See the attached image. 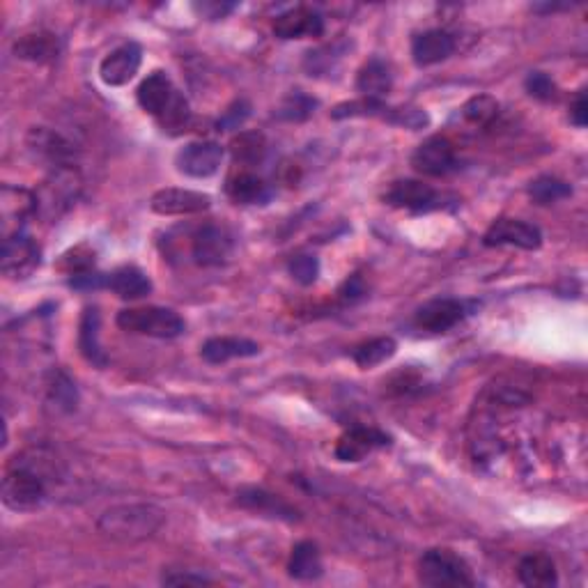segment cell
<instances>
[{
  "label": "cell",
  "mask_w": 588,
  "mask_h": 588,
  "mask_svg": "<svg viewBox=\"0 0 588 588\" xmlns=\"http://www.w3.org/2000/svg\"><path fill=\"white\" fill-rule=\"evenodd\" d=\"M260 354V345L253 343L249 338H237V336H216L205 340L200 347V357L203 361L212 363V366H221L230 359H251Z\"/></svg>",
  "instance_id": "44dd1931"
},
{
  "label": "cell",
  "mask_w": 588,
  "mask_h": 588,
  "mask_svg": "<svg viewBox=\"0 0 588 588\" xmlns=\"http://www.w3.org/2000/svg\"><path fill=\"white\" fill-rule=\"evenodd\" d=\"M26 145H28V152L33 154L37 161H42V164L49 166L51 170L76 168L74 145L69 143L65 136H60L58 131H53L49 127L30 129Z\"/></svg>",
  "instance_id": "52a82bcc"
},
{
  "label": "cell",
  "mask_w": 588,
  "mask_h": 588,
  "mask_svg": "<svg viewBox=\"0 0 588 588\" xmlns=\"http://www.w3.org/2000/svg\"><path fill=\"white\" fill-rule=\"evenodd\" d=\"M485 246H517L524 251H538L543 246V232L522 219L494 221L483 237Z\"/></svg>",
  "instance_id": "8fae6325"
},
{
  "label": "cell",
  "mask_w": 588,
  "mask_h": 588,
  "mask_svg": "<svg viewBox=\"0 0 588 588\" xmlns=\"http://www.w3.org/2000/svg\"><path fill=\"white\" fill-rule=\"evenodd\" d=\"M444 200L446 196H441V193L432 189L430 184L419 180L393 182L391 189L384 193V203L414 214L439 210V207H444Z\"/></svg>",
  "instance_id": "ba28073f"
},
{
  "label": "cell",
  "mask_w": 588,
  "mask_h": 588,
  "mask_svg": "<svg viewBox=\"0 0 588 588\" xmlns=\"http://www.w3.org/2000/svg\"><path fill=\"white\" fill-rule=\"evenodd\" d=\"M106 278L108 274H99L95 272V269H85V272L72 274L69 285L76 290H99V288H106Z\"/></svg>",
  "instance_id": "b9f144b4"
},
{
  "label": "cell",
  "mask_w": 588,
  "mask_h": 588,
  "mask_svg": "<svg viewBox=\"0 0 588 588\" xmlns=\"http://www.w3.org/2000/svg\"><path fill=\"white\" fill-rule=\"evenodd\" d=\"M317 102L313 97H308L306 92H290L288 97H285V102L281 104V111H278V115H281L283 120H290V122H301L306 118H311V113L315 111Z\"/></svg>",
  "instance_id": "d590c367"
},
{
  "label": "cell",
  "mask_w": 588,
  "mask_h": 588,
  "mask_svg": "<svg viewBox=\"0 0 588 588\" xmlns=\"http://www.w3.org/2000/svg\"><path fill=\"white\" fill-rule=\"evenodd\" d=\"M570 122H572V125H575V127H579V129H584V127H586V122H588V99H586V90L579 92L575 102H572V106H570Z\"/></svg>",
  "instance_id": "ee69618b"
},
{
  "label": "cell",
  "mask_w": 588,
  "mask_h": 588,
  "mask_svg": "<svg viewBox=\"0 0 588 588\" xmlns=\"http://www.w3.org/2000/svg\"><path fill=\"white\" fill-rule=\"evenodd\" d=\"M152 212L161 216H189L207 212L212 207V198L203 191L191 189H159L150 200Z\"/></svg>",
  "instance_id": "2e32d148"
},
{
  "label": "cell",
  "mask_w": 588,
  "mask_h": 588,
  "mask_svg": "<svg viewBox=\"0 0 588 588\" xmlns=\"http://www.w3.org/2000/svg\"><path fill=\"white\" fill-rule=\"evenodd\" d=\"M235 3H203V5H196V12L203 14L207 19H223L228 12L235 10Z\"/></svg>",
  "instance_id": "f6af8a7d"
},
{
  "label": "cell",
  "mask_w": 588,
  "mask_h": 588,
  "mask_svg": "<svg viewBox=\"0 0 588 588\" xmlns=\"http://www.w3.org/2000/svg\"><path fill=\"white\" fill-rule=\"evenodd\" d=\"M12 51L19 60H28V63H51L58 58L60 44L58 37L51 33H28L14 42Z\"/></svg>",
  "instance_id": "83f0119b"
},
{
  "label": "cell",
  "mask_w": 588,
  "mask_h": 588,
  "mask_svg": "<svg viewBox=\"0 0 588 588\" xmlns=\"http://www.w3.org/2000/svg\"><path fill=\"white\" fill-rule=\"evenodd\" d=\"M363 294H366V285H363V278L359 274H354L345 281L343 290H340V299H343L345 304H354V301H359Z\"/></svg>",
  "instance_id": "7bdbcfd3"
},
{
  "label": "cell",
  "mask_w": 588,
  "mask_h": 588,
  "mask_svg": "<svg viewBox=\"0 0 588 588\" xmlns=\"http://www.w3.org/2000/svg\"><path fill=\"white\" fill-rule=\"evenodd\" d=\"M517 577L529 588H549L559 584V572H556L552 556L538 552L522 556V561L517 563Z\"/></svg>",
  "instance_id": "484cf974"
},
{
  "label": "cell",
  "mask_w": 588,
  "mask_h": 588,
  "mask_svg": "<svg viewBox=\"0 0 588 588\" xmlns=\"http://www.w3.org/2000/svg\"><path fill=\"white\" fill-rule=\"evenodd\" d=\"M322 33V14L311 7H292L274 19V35L281 40H304V37H320Z\"/></svg>",
  "instance_id": "e0dca14e"
},
{
  "label": "cell",
  "mask_w": 588,
  "mask_h": 588,
  "mask_svg": "<svg viewBox=\"0 0 588 588\" xmlns=\"http://www.w3.org/2000/svg\"><path fill=\"white\" fill-rule=\"evenodd\" d=\"M251 115V106L249 102H244V99H239V102L232 104L226 113H223V118L219 120V129L228 131V129H237L244 125V120Z\"/></svg>",
  "instance_id": "60d3db41"
},
{
  "label": "cell",
  "mask_w": 588,
  "mask_h": 588,
  "mask_svg": "<svg viewBox=\"0 0 588 588\" xmlns=\"http://www.w3.org/2000/svg\"><path fill=\"white\" fill-rule=\"evenodd\" d=\"M469 315V306L460 299H432L414 315V324L428 334H446Z\"/></svg>",
  "instance_id": "30bf717a"
},
{
  "label": "cell",
  "mask_w": 588,
  "mask_h": 588,
  "mask_svg": "<svg viewBox=\"0 0 588 588\" xmlns=\"http://www.w3.org/2000/svg\"><path fill=\"white\" fill-rule=\"evenodd\" d=\"M161 584L166 586H210L212 579L191 570H170L161 577Z\"/></svg>",
  "instance_id": "ab89813d"
},
{
  "label": "cell",
  "mask_w": 588,
  "mask_h": 588,
  "mask_svg": "<svg viewBox=\"0 0 588 588\" xmlns=\"http://www.w3.org/2000/svg\"><path fill=\"white\" fill-rule=\"evenodd\" d=\"M412 166L419 170L421 175L428 177H446L453 170H458V152L455 145L444 136H432L428 141H423L416 152L412 154Z\"/></svg>",
  "instance_id": "9c48e42d"
},
{
  "label": "cell",
  "mask_w": 588,
  "mask_h": 588,
  "mask_svg": "<svg viewBox=\"0 0 588 588\" xmlns=\"http://www.w3.org/2000/svg\"><path fill=\"white\" fill-rule=\"evenodd\" d=\"M106 288L120 299H143L152 292V281L138 267H120L106 278Z\"/></svg>",
  "instance_id": "f546056e"
},
{
  "label": "cell",
  "mask_w": 588,
  "mask_h": 588,
  "mask_svg": "<svg viewBox=\"0 0 588 588\" xmlns=\"http://www.w3.org/2000/svg\"><path fill=\"white\" fill-rule=\"evenodd\" d=\"M499 115V102L494 97L478 95L462 106V118L474 127H487Z\"/></svg>",
  "instance_id": "836d02e7"
},
{
  "label": "cell",
  "mask_w": 588,
  "mask_h": 588,
  "mask_svg": "<svg viewBox=\"0 0 588 588\" xmlns=\"http://www.w3.org/2000/svg\"><path fill=\"white\" fill-rule=\"evenodd\" d=\"M391 444V437L377 428H357L347 430L336 444V458L340 462H361L366 455H370L375 448H384Z\"/></svg>",
  "instance_id": "ac0fdd59"
},
{
  "label": "cell",
  "mask_w": 588,
  "mask_h": 588,
  "mask_svg": "<svg viewBox=\"0 0 588 588\" xmlns=\"http://www.w3.org/2000/svg\"><path fill=\"white\" fill-rule=\"evenodd\" d=\"M177 90L173 81H170V76L166 72H152L147 79H143V83L138 85V104L145 113L154 115V118H161L164 115L166 108L173 104V99L177 97Z\"/></svg>",
  "instance_id": "ffe728a7"
},
{
  "label": "cell",
  "mask_w": 588,
  "mask_h": 588,
  "mask_svg": "<svg viewBox=\"0 0 588 588\" xmlns=\"http://www.w3.org/2000/svg\"><path fill=\"white\" fill-rule=\"evenodd\" d=\"M396 350H398L396 340H393L391 336H379V338L366 340V343L354 347L352 359L359 368L370 370V368L379 366V363L389 361L393 354H396Z\"/></svg>",
  "instance_id": "4dcf8cb0"
},
{
  "label": "cell",
  "mask_w": 588,
  "mask_h": 588,
  "mask_svg": "<svg viewBox=\"0 0 588 588\" xmlns=\"http://www.w3.org/2000/svg\"><path fill=\"white\" fill-rule=\"evenodd\" d=\"M30 214H37V196L23 187L5 184L0 191V226H3V239L21 232L23 223Z\"/></svg>",
  "instance_id": "5bb4252c"
},
{
  "label": "cell",
  "mask_w": 588,
  "mask_h": 588,
  "mask_svg": "<svg viewBox=\"0 0 588 588\" xmlns=\"http://www.w3.org/2000/svg\"><path fill=\"white\" fill-rule=\"evenodd\" d=\"M143 65V49L141 44L136 42H125L120 44L118 49H113L99 65V76L106 85L111 88H120V85H127L138 69Z\"/></svg>",
  "instance_id": "9a60e30c"
},
{
  "label": "cell",
  "mask_w": 588,
  "mask_h": 588,
  "mask_svg": "<svg viewBox=\"0 0 588 588\" xmlns=\"http://www.w3.org/2000/svg\"><path fill=\"white\" fill-rule=\"evenodd\" d=\"M382 118L386 122H391V125H398V127H405V129H412V131L430 125L428 113H425L423 108H414V106H400V108L386 106Z\"/></svg>",
  "instance_id": "e575fe53"
},
{
  "label": "cell",
  "mask_w": 588,
  "mask_h": 588,
  "mask_svg": "<svg viewBox=\"0 0 588 588\" xmlns=\"http://www.w3.org/2000/svg\"><path fill=\"white\" fill-rule=\"evenodd\" d=\"M81 191V177L76 168H58L51 170V175L46 177L42 189L35 193L37 196V214H42L44 219H58L60 214H65Z\"/></svg>",
  "instance_id": "5b68a950"
},
{
  "label": "cell",
  "mask_w": 588,
  "mask_h": 588,
  "mask_svg": "<svg viewBox=\"0 0 588 588\" xmlns=\"http://www.w3.org/2000/svg\"><path fill=\"white\" fill-rule=\"evenodd\" d=\"M384 111H386L384 102L363 97L361 102H347V104L336 106L334 113H331V118L343 120V118H357V115H382Z\"/></svg>",
  "instance_id": "74e56055"
},
{
  "label": "cell",
  "mask_w": 588,
  "mask_h": 588,
  "mask_svg": "<svg viewBox=\"0 0 588 588\" xmlns=\"http://www.w3.org/2000/svg\"><path fill=\"white\" fill-rule=\"evenodd\" d=\"M42 253L33 239L23 232L3 239V251H0V272L12 281H23L33 276L35 269L40 267Z\"/></svg>",
  "instance_id": "8992f818"
},
{
  "label": "cell",
  "mask_w": 588,
  "mask_h": 588,
  "mask_svg": "<svg viewBox=\"0 0 588 588\" xmlns=\"http://www.w3.org/2000/svg\"><path fill=\"white\" fill-rule=\"evenodd\" d=\"M232 235L221 226L207 223L191 239V255L200 267H219L232 255Z\"/></svg>",
  "instance_id": "7c38bea8"
},
{
  "label": "cell",
  "mask_w": 588,
  "mask_h": 588,
  "mask_svg": "<svg viewBox=\"0 0 588 588\" xmlns=\"http://www.w3.org/2000/svg\"><path fill=\"white\" fill-rule=\"evenodd\" d=\"M223 161V147L214 141H196L184 145L175 157V166L182 175L205 180L212 177L221 168Z\"/></svg>",
  "instance_id": "4fadbf2b"
},
{
  "label": "cell",
  "mask_w": 588,
  "mask_h": 588,
  "mask_svg": "<svg viewBox=\"0 0 588 588\" xmlns=\"http://www.w3.org/2000/svg\"><path fill=\"white\" fill-rule=\"evenodd\" d=\"M524 85H526V92H529L531 97L540 99V102H552V99H556V95H559L556 83L543 72H531L529 76H526Z\"/></svg>",
  "instance_id": "f35d334b"
},
{
  "label": "cell",
  "mask_w": 588,
  "mask_h": 588,
  "mask_svg": "<svg viewBox=\"0 0 588 588\" xmlns=\"http://www.w3.org/2000/svg\"><path fill=\"white\" fill-rule=\"evenodd\" d=\"M393 85V74L389 63H384L382 58H370L366 65L361 67L357 76V90L363 97L379 99L382 102L384 95H389Z\"/></svg>",
  "instance_id": "f1b7e54d"
},
{
  "label": "cell",
  "mask_w": 588,
  "mask_h": 588,
  "mask_svg": "<svg viewBox=\"0 0 588 588\" xmlns=\"http://www.w3.org/2000/svg\"><path fill=\"white\" fill-rule=\"evenodd\" d=\"M288 572L297 582H313V579H320L324 572L320 547H317L313 540H301V543L294 545Z\"/></svg>",
  "instance_id": "4316f807"
},
{
  "label": "cell",
  "mask_w": 588,
  "mask_h": 588,
  "mask_svg": "<svg viewBox=\"0 0 588 588\" xmlns=\"http://www.w3.org/2000/svg\"><path fill=\"white\" fill-rule=\"evenodd\" d=\"M529 196L536 205H554L563 198H570L572 187L568 182L559 180V177L543 175V177H536V180L529 184Z\"/></svg>",
  "instance_id": "1f68e13d"
},
{
  "label": "cell",
  "mask_w": 588,
  "mask_h": 588,
  "mask_svg": "<svg viewBox=\"0 0 588 588\" xmlns=\"http://www.w3.org/2000/svg\"><path fill=\"white\" fill-rule=\"evenodd\" d=\"M232 154L242 164H260L267 154V138L258 131H244L232 141Z\"/></svg>",
  "instance_id": "d6a6232c"
},
{
  "label": "cell",
  "mask_w": 588,
  "mask_h": 588,
  "mask_svg": "<svg viewBox=\"0 0 588 588\" xmlns=\"http://www.w3.org/2000/svg\"><path fill=\"white\" fill-rule=\"evenodd\" d=\"M455 51V37L448 30L432 28L419 33L412 40V58L419 67L437 65L441 60L451 58Z\"/></svg>",
  "instance_id": "d6986e66"
},
{
  "label": "cell",
  "mask_w": 588,
  "mask_h": 588,
  "mask_svg": "<svg viewBox=\"0 0 588 588\" xmlns=\"http://www.w3.org/2000/svg\"><path fill=\"white\" fill-rule=\"evenodd\" d=\"M226 193L232 203L237 205H265L272 198L269 184L255 173H249V170L230 175L226 182Z\"/></svg>",
  "instance_id": "cb8c5ba5"
},
{
  "label": "cell",
  "mask_w": 588,
  "mask_h": 588,
  "mask_svg": "<svg viewBox=\"0 0 588 588\" xmlns=\"http://www.w3.org/2000/svg\"><path fill=\"white\" fill-rule=\"evenodd\" d=\"M237 504L246 510H251V513L274 517V520H285V522L299 520V513L288 504V501H283L272 492L258 490V487H246V490H239Z\"/></svg>",
  "instance_id": "7402d4cb"
},
{
  "label": "cell",
  "mask_w": 588,
  "mask_h": 588,
  "mask_svg": "<svg viewBox=\"0 0 588 588\" xmlns=\"http://www.w3.org/2000/svg\"><path fill=\"white\" fill-rule=\"evenodd\" d=\"M44 391L49 407L56 409L60 414H72L79 407V389H76L74 379L69 377L65 370L53 368L44 379Z\"/></svg>",
  "instance_id": "d4e9b609"
},
{
  "label": "cell",
  "mask_w": 588,
  "mask_h": 588,
  "mask_svg": "<svg viewBox=\"0 0 588 588\" xmlns=\"http://www.w3.org/2000/svg\"><path fill=\"white\" fill-rule=\"evenodd\" d=\"M118 327L122 331L150 338H177L184 334L187 322L170 308L147 306V308H125L118 313Z\"/></svg>",
  "instance_id": "277c9868"
},
{
  "label": "cell",
  "mask_w": 588,
  "mask_h": 588,
  "mask_svg": "<svg viewBox=\"0 0 588 588\" xmlns=\"http://www.w3.org/2000/svg\"><path fill=\"white\" fill-rule=\"evenodd\" d=\"M288 269H290V276L299 285H313L317 281V276H320V260H317L315 255L301 253V255H294Z\"/></svg>",
  "instance_id": "8d00e7d4"
},
{
  "label": "cell",
  "mask_w": 588,
  "mask_h": 588,
  "mask_svg": "<svg viewBox=\"0 0 588 588\" xmlns=\"http://www.w3.org/2000/svg\"><path fill=\"white\" fill-rule=\"evenodd\" d=\"M164 522L166 513L154 504H118L99 515L97 531L113 543L136 545L152 538Z\"/></svg>",
  "instance_id": "6da1fadb"
},
{
  "label": "cell",
  "mask_w": 588,
  "mask_h": 588,
  "mask_svg": "<svg viewBox=\"0 0 588 588\" xmlns=\"http://www.w3.org/2000/svg\"><path fill=\"white\" fill-rule=\"evenodd\" d=\"M99 327H102V315L97 306L85 308L79 324V350L83 359L95 368L108 366V354L104 352L102 340H99Z\"/></svg>",
  "instance_id": "603a6c76"
},
{
  "label": "cell",
  "mask_w": 588,
  "mask_h": 588,
  "mask_svg": "<svg viewBox=\"0 0 588 588\" xmlns=\"http://www.w3.org/2000/svg\"><path fill=\"white\" fill-rule=\"evenodd\" d=\"M416 575H419V582L423 586L430 588H464L476 584L469 563L460 554H455L453 549L446 547H435L423 552Z\"/></svg>",
  "instance_id": "3957f363"
},
{
  "label": "cell",
  "mask_w": 588,
  "mask_h": 588,
  "mask_svg": "<svg viewBox=\"0 0 588 588\" xmlns=\"http://www.w3.org/2000/svg\"><path fill=\"white\" fill-rule=\"evenodd\" d=\"M49 499V478L28 464L12 460L3 478V504L17 513H33Z\"/></svg>",
  "instance_id": "7a4b0ae2"
}]
</instances>
